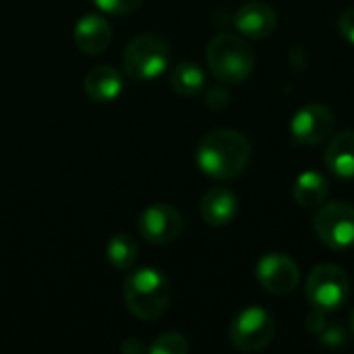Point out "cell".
Returning <instances> with one entry per match:
<instances>
[{
  "label": "cell",
  "mask_w": 354,
  "mask_h": 354,
  "mask_svg": "<svg viewBox=\"0 0 354 354\" xmlns=\"http://www.w3.org/2000/svg\"><path fill=\"white\" fill-rule=\"evenodd\" d=\"M120 351H122L124 354H143V353H149V346L141 344L137 338H127V340L120 344Z\"/></svg>",
  "instance_id": "cell-25"
},
{
  "label": "cell",
  "mask_w": 354,
  "mask_h": 354,
  "mask_svg": "<svg viewBox=\"0 0 354 354\" xmlns=\"http://www.w3.org/2000/svg\"><path fill=\"white\" fill-rule=\"evenodd\" d=\"M351 330H353V334H354V309H353V313H351Z\"/></svg>",
  "instance_id": "cell-26"
},
{
  "label": "cell",
  "mask_w": 354,
  "mask_h": 354,
  "mask_svg": "<svg viewBox=\"0 0 354 354\" xmlns=\"http://www.w3.org/2000/svg\"><path fill=\"white\" fill-rule=\"evenodd\" d=\"M257 282L266 292L290 295L301 282V270L297 261L284 253H268L255 266Z\"/></svg>",
  "instance_id": "cell-9"
},
{
  "label": "cell",
  "mask_w": 354,
  "mask_h": 354,
  "mask_svg": "<svg viewBox=\"0 0 354 354\" xmlns=\"http://www.w3.org/2000/svg\"><path fill=\"white\" fill-rule=\"evenodd\" d=\"M170 85L178 95H197L205 87V75L195 62H178L170 73Z\"/></svg>",
  "instance_id": "cell-17"
},
{
  "label": "cell",
  "mask_w": 354,
  "mask_h": 354,
  "mask_svg": "<svg viewBox=\"0 0 354 354\" xmlns=\"http://www.w3.org/2000/svg\"><path fill=\"white\" fill-rule=\"evenodd\" d=\"M137 228L151 245H170L183 234L185 220L176 207L168 203H153L141 212Z\"/></svg>",
  "instance_id": "cell-8"
},
{
  "label": "cell",
  "mask_w": 354,
  "mask_h": 354,
  "mask_svg": "<svg viewBox=\"0 0 354 354\" xmlns=\"http://www.w3.org/2000/svg\"><path fill=\"white\" fill-rule=\"evenodd\" d=\"M278 17L276 10L261 0H253L243 4L234 12V27L241 31V35L249 39H263L276 29Z\"/></svg>",
  "instance_id": "cell-11"
},
{
  "label": "cell",
  "mask_w": 354,
  "mask_h": 354,
  "mask_svg": "<svg viewBox=\"0 0 354 354\" xmlns=\"http://www.w3.org/2000/svg\"><path fill=\"white\" fill-rule=\"evenodd\" d=\"M328 197V178L317 170L303 172L292 185V199L301 207H315Z\"/></svg>",
  "instance_id": "cell-16"
},
{
  "label": "cell",
  "mask_w": 354,
  "mask_h": 354,
  "mask_svg": "<svg viewBox=\"0 0 354 354\" xmlns=\"http://www.w3.org/2000/svg\"><path fill=\"white\" fill-rule=\"evenodd\" d=\"M122 297L131 315L141 322H153L170 307V280L156 268H141L127 276L122 284Z\"/></svg>",
  "instance_id": "cell-2"
},
{
  "label": "cell",
  "mask_w": 354,
  "mask_h": 354,
  "mask_svg": "<svg viewBox=\"0 0 354 354\" xmlns=\"http://www.w3.org/2000/svg\"><path fill=\"white\" fill-rule=\"evenodd\" d=\"M305 295L313 307L324 311H336L351 297V280L340 266L322 263L309 274Z\"/></svg>",
  "instance_id": "cell-5"
},
{
  "label": "cell",
  "mask_w": 354,
  "mask_h": 354,
  "mask_svg": "<svg viewBox=\"0 0 354 354\" xmlns=\"http://www.w3.org/2000/svg\"><path fill=\"white\" fill-rule=\"evenodd\" d=\"M276 336V322L261 307L243 309L230 324V342L241 353H257L270 346Z\"/></svg>",
  "instance_id": "cell-6"
},
{
  "label": "cell",
  "mask_w": 354,
  "mask_h": 354,
  "mask_svg": "<svg viewBox=\"0 0 354 354\" xmlns=\"http://www.w3.org/2000/svg\"><path fill=\"white\" fill-rule=\"evenodd\" d=\"M326 168L340 178H354V131H342L330 139Z\"/></svg>",
  "instance_id": "cell-15"
},
{
  "label": "cell",
  "mask_w": 354,
  "mask_h": 354,
  "mask_svg": "<svg viewBox=\"0 0 354 354\" xmlns=\"http://www.w3.org/2000/svg\"><path fill=\"white\" fill-rule=\"evenodd\" d=\"M199 214L209 226H226L239 214V199L230 189L214 187L201 197Z\"/></svg>",
  "instance_id": "cell-12"
},
{
  "label": "cell",
  "mask_w": 354,
  "mask_h": 354,
  "mask_svg": "<svg viewBox=\"0 0 354 354\" xmlns=\"http://www.w3.org/2000/svg\"><path fill=\"white\" fill-rule=\"evenodd\" d=\"M122 85L124 83H122L120 73L108 64L93 66L83 79V89H85L87 97L93 102H100V104H108V102L116 100L122 91Z\"/></svg>",
  "instance_id": "cell-14"
},
{
  "label": "cell",
  "mask_w": 354,
  "mask_h": 354,
  "mask_svg": "<svg viewBox=\"0 0 354 354\" xmlns=\"http://www.w3.org/2000/svg\"><path fill=\"white\" fill-rule=\"evenodd\" d=\"M230 102H232V95H230V91H228L226 87H222V85H214V87H209V89L205 91V106H207L209 110L222 112V110H226V108L230 106Z\"/></svg>",
  "instance_id": "cell-21"
},
{
  "label": "cell",
  "mask_w": 354,
  "mask_h": 354,
  "mask_svg": "<svg viewBox=\"0 0 354 354\" xmlns=\"http://www.w3.org/2000/svg\"><path fill=\"white\" fill-rule=\"evenodd\" d=\"M326 313L328 311H324V309H313L309 315H307V319H305V328L311 332V334H322L324 332V328L328 326V322H326Z\"/></svg>",
  "instance_id": "cell-23"
},
{
  "label": "cell",
  "mask_w": 354,
  "mask_h": 354,
  "mask_svg": "<svg viewBox=\"0 0 354 354\" xmlns=\"http://www.w3.org/2000/svg\"><path fill=\"white\" fill-rule=\"evenodd\" d=\"M197 166L203 174L228 180L239 176L251 160V143L241 131L216 129L197 145Z\"/></svg>",
  "instance_id": "cell-1"
},
{
  "label": "cell",
  "mask_w": 354,
  "mask_h": 354,
  "mask_svg": "<svg viewBox=\"0 0 354 354\" xmlns=\"http://www.w3.org/2000/svg\"><path fill=\"white\" fill-rule=\"evenodd\" d=\"M170 62V48L166 39L145 33L135 37L122 52V68L137 81L160 77Z\"/></svg>",
  "instance_id": "cell-4"
},
{
  "label": "cell",
  "mask_w": 354,
  "mask_h": 354,
  "mask_svg": "<svg viewBox=\"0 0 354 354\" xmlns=\"http://www.w3.org/2000/svg\"><path fill=\"white\" fill-rule=\"evenodd\" d=\"M106 255H108V261L112 263V268L129 270L137 261L139 247L133 241V236H129V234H114L110 239V243H108Z\"/></svg>",
  "instance_id": "cell-18"
},
{
  "label": "cell",
  "mask_w": 354,
  "mask_h": 354,
  "mask_svg": "<svg viewBox=\"0 0 354 354\" xmlns=\"http://www.w3.org/2000/svg\"><path fill=\"white\" fill-rule=\"evenodd\" d=\"M205 56L212 75L222 83H241L249 79L255 68L253 48L232 33L214 35L207 44Z\"/></svg>",
  "instance_id": "cell-3"
},
{
  "label": "cell",
  "mask_w": 354,
  "mask_h": 354,
  "mask_svg": "<svg viewBox=\"0 0 354 354\" xmlns=\"http://www.w3.org/2000/svg\"><path fill=\"white\" fill-rule=\"evenodd\" d=\"M93 2L102 12L120 17V15H129V12L137 10L143 0H93Z\"/></svg>",
  "instance_id": "cell-20"
},
{
  "label": "cell",
  "mask_w": 354,
  "mask_h": 354,
  "mask_svg": "<svg viewBox=\"0 0 354 354\" xmlns=\"http://www.w3.org/2000/svg\"><path fill=\"white\" fill-rule=\"evenodd\" d=\"M313 228L319 241L332 251H346L354 245V207L342 201L317 209Z\"/></svg>",
  "instance_id": "cell-7"
},
{
  "label": "cell",
  "mask_w": 354,
  "mask_h": 354,
  "mask_svg": "<svg viewBox=\"0 0 354 354\" xmlns=\"http://www.w3.org/2000/svg\"><path fill=\"white\" fill-rule=\"evenodd\" d=\"M338 29L342 33V37L353 44L354 46V6L346 8L342 15H340V21H338Z\"/></svg>",
  "instance_id": "cell-22"
},
{
  "label": "cell",
  "mask_w": 354,
  "mask_h": 354,
  "mask_svg": "<svg viewBox=\"0 0 354 354\" xmlns=\"http://www.w3.org/2000/svg\"><path fill=\"white\" fill-rule=\"evenodd\" d=\"M75 44L85 54H100L112 41V27L100 15H85L75 25Z\"/></svg>",
  "instance_id": "cell-13"
},
{
  "label": "cell",
  "mask_w": 354,
  "mask_h": 354,
  "mask_svg": "<svg viewBox=\"0 0 354 354\" xmlns=\"http://www.w3.org/2000/svg\"><path fill=\"white\" fill-rule=\"evenodd\" d=\"M189 348L191 344L187 336L180 332H164L149 344L151 354H187Z\"/></svg>",
  "instance_id": "cell-19"
},
{
  "label": "cell",
  "mask_w": 354,
  "mask_h": 354,
  "mask_svg": "<svg viewBox=\"0 0 354 354\" xmlns=\"http://www.w3.org/2000/svg\"><path fill=\"white\" fill-rule=\"evenodd\" d=\"M346 342V332L340 326H332V328H324L322 332V344L326 346H340Z\"/></svg>",
  "instance_id": "cell-24"
},
{
  "label": "cell",
  "mask_w": 354,
  "mask_h": 354,
  "mask_svg": "<svg viewBox=\"0 0 354 354\" xmlns=\"http://www.w3.org/2000/svg\"><path fill=\"white\" fill-rule=\"evenodd\" d=\"M336 116L324 104L303 106L290 120V133L301 145H319L328 141L334 133Z\"/></svg>",
  "instance_id": "cell-10"
}]
</instances>
